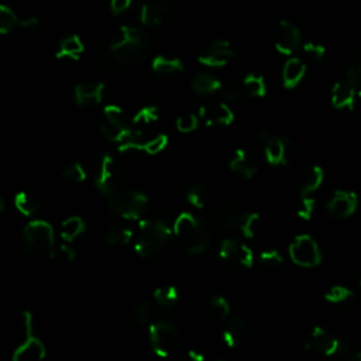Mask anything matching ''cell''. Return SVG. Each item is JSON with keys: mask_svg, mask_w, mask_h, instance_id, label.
Listing matches in <instances>:
<instances>
[{"mask_svg": "<svg viewBox=\"0 0 361 361\" xmlns=\"http://www.w3.org/2000/svg\"><path fill=\"white\" fill-rule=\"evenodd\" d=\"M150 49L148 37L133 25H121L110 41V53L123 65L141 64Z\"/></svg>", "mask_w": 361, "mask_h": 361, "instance_id": "6da1fadb", "label": "cell"}, {"mask_svg": "<svg viewBox=\"0 0 361 361\" xmlns=\"http://www.w3.org/2000/svg\"><path fill=\"white\" fill-rule=\"evenodd\" d=\"M174 236L180 248L188 254L196 255L208 250L211 243V227L203 218L184 212L174 223Z\"/></svg>", "mask_w": 361, "mask_h": 361, "instance_id": "7a4b0ae2", "label": "cell"}, {"mask_svg": "<svg viewBox=\"0 0 361 361\" xmlns=\"http://www.w3.org/2000/svg\"><path fill=\"white\" fill-rule=\"evenodd\" d=\"M172 230L161 220H145L140 226L139 237L135 244L136 253L143 259L160 255L168 246Z\"/></svg>", "mask_w": 361, "mask_h": 361, "instance_id": "3957f363", "label": "cell"}, {"mask_svg": "<svg viewBox=\"0 0 361 361\" xmlns=\"http://www.w3.org/2000/svg\"><path fill=\"white\" fill-rule=\"evenodd\" d=\"M21 243L29 255H49L54 259L56 239L54 229L48 222L33 220L23 230Z\"/></svg>", "mask_w": 361, "mask_h": 361, "instance_id": "277c9868", "label": "cell"}, {"mask_svg": "<svg viewBox=\"0 0 361 361\" xmlns=\"http://www.w3.org/2000/svg\"><path fill=\"white\" fill-rule=\"evenodd\" d=\"M108 199L110 212L126 220L141 218L148 208V196L137 191H117Z\"/></svg>", "mask_w": 361, "mask_h": 361, "instance_id": "5b68a950", "label": "cell"}, {"mask_svg": "<svg viewBox=\"0 0 361 361\" xmlns=\"http://www.w3.org/2000/svg\"><path fill=\"white\" fill-rule=\"evenodd\" d=\"M100 133L112 143H124L132 136L135 128L127 124L126 116L119 106L108 105L103 109L102 119L99 120Z\"/></svg>", "mask_w": 361, "mask_h": 361, "instance_id": "8992f818", "label": "cell"}, {"mask_svg": "<svg viewBox=\"0 0 361 361\" xmlns=\"http://www.w3.org/2000/svg\"><path fill=\"white\" fill-rule=\"evenodd\" d=\"M150 343L157 356L170 357L180 343V333L170 321H159L150 326Z\"/></svg>", "mask_w": 361, "mask_h": 361, "instance_id": "52a82bcc", "label": "cell"}, {"mask_svg": "<svg viewBox=\"0 0 361 361\" xmlns=\"http://www.w3.org/2000/svg\"><path fill=\"white\" fill-rule=\"evenodd\" d=\"M95 172V185L100 194L110 196L119 191L121 171L117 161L112 156H109V154L100 156L97 159Z\"/></svg>", "mask_w": 361, "mask_h": 361, "instance_id": "ba28073f", "label": "cell"}, {"mask_svg": "<svg viewBox=\"0 0 361 361\" xmlns=\"http://www.w3.org/2000/svg\"><path fill=\"white\" fill-rule=\"evenodd\" d=\"M290 257L296 266L303 268H314L322 263L319 244L309 235H301L291 243Z\"/></svg>", "mask_w": 361, "mask_h": 361, "instance_id": "9c48e42d", "label": "cell"}, {"mask_svg": "<svg viewBox=\"0 0 361 361\" xmlns=\"http://www.w3.org/2000/svg\"><path fill=\"white\" fill-rule=\"evenodd\" d=\"M236 57V51L233 45L227 40H213L203 45L199 51L198 61L199 64L209 68H222L226 67L231 60Z\"/></svg>", "mask_w": 361, "mask_h": 361, "instance_id": "30bf717a", "label": "cell"}, {"mask_svg": "<svg viewBox=\"0 0 361 361\" xmlns=\"http://www.w3.org/2000/svg\"><path fill=\"white\" fill-rule=\"evenodd\" d=\"M274 47L282 56H292L302 43V34L298 25L290 20H281L272 33Z\"/></svg>", "mask_w": 361, "mask_h": 361, "instance_id": "8fae6325", "label": "cell"}, {"mask_svg": "<svg viewBox=\"0 0 361 361\" xmlns=\"http://www.w3.org/2000/svg\"><path fill=\"white\" fill-rule=\"evenodd\" d=\"M305 349L321 356H336L342 354L346 346H343V343L338 338H334L331 333L316 326L307 334Z\"/></svg>", "mask_w": 361, "mask_h": 361, "instance_id": "7c38bea8", "label": "cell"}, {"mask_svg": "<svg viewBox=\"0 0 361 361\" xmlns=\"http://www.w3.org/2000/svg\"><path fill=\"white\" fill-rule=\"evenodd\" d=\"M219 257L235 268H251L254 263L253 251L236 239H226L219 248Z\"/></svg>", "mask_w": 361, "mask_h": 361, "instance_id": "4fadbf2b", "label": "cell"}, {"mask_svg": "<svg viewBox=\"0 0 361 361\" xmlns=\"http://www.w3.org/2000/svg\"><path fill=\"white\" fill-rule=\"evenodd\" d=\"M137 20L144 27H159L170 14V5L167 0H139Z\"/></svg>", "mask_w": 361, "mask_h": 361, "instance_id": "5bb4252c", "label": "cell"}, {"mask_svg": "<svg viewBox=\"0 0 361 361\" xmlns=\"http://www.w3.org/2000/svg\"><path fill=\"white\" fill-rule=\"evenodd\" d=\"M264 154L268 164L275 167L287 165L295 156V147L288 137H271L270 141L264 145Z\"/></svg>", "mask_w": 361, "mask_h": 361, "instance_id": "9a60e30c", "label": "cell"}, {"mask_svg": "<svg viewBox=\"0 0 361 361\" xmlns=\"http://www.w3.org/2000/svg\"><path fill=\"white\" fill-rule=\"evenodd\" d=\"M199 119L208 127H224L235 121V113L229 103H209L199 110Z\"/></svg>", "mask_w": 361, "mask_h": 361, "instance_id": "2e32d148", "label": "cell"}, {"mask_svg": "<svg viewBox=\"0 0 361 361\" xmlns=\"http://www.w3.org/2000/svg\"><path fill=\"white\" fill-rule=\"evenodd\" d=\"M358 206V196L350 191H336L327 203V211L336 219L350 218Z\"/></svg>", "mask_w": 361, "mask_h": 361, "instance_id": "e0dca14e", "label": "cell"}, {"mask_svg": "<svg viewBox=\"0 0 361 361\" xmlns=\"http://www.w3.org/2000/svg\"><path fill=\"white\" fill-rule=\"evenodd\" d=\"M229 168L233 171L235 174L240 175L242 178L250 179L257 172H259L260 165H259V160L255 159V156L250 150L239 148V150L235 151L233 157L230 159Z\"/></svg>", "mask_w": 361, "mask_h": 361, "instance_id": "ac0fdd59", "label": "cell"}, {"mask_svg": "<svg viewBox=\"0 0 361 361\" xmlns=\"http://www.w3.org/2000/svg\"><path fill=\"white\" fill-rule=\"evenodd\" d=\"M103 89H105V85L99 81H85L78 84L73 89V97L76 105L82 108L99 105L103 97Z\"/></svg>", "mask_w": 361, "mask_h": 361, "instance_id": "d6986e66", "label": "cell"}, {"mask_svg": "<svg viewBox=\"0 0 361 361\" xmlns=\"http://www.w3.org/2000/svg\"><path fill=\"white\" fill-rule=\"evenodd\" d=\"M248 326L246 322L237 316L230 318L223 329V340L230 349H240L248 342Z\"/></svg>", "mask_w": 361, "mask_h": 361, "instance_id": "ffe728a7", "label": "cell"}, {"mask_svg": "<svg viewBox=\"0 0 361 361\" xmlns=\"http://www.w3.org/2000/svg\"><path fill=\"white\" fill-rule=\"evenodd\" d=\"M325 172L321 167L314 165L309 168H303L296 175L295 185L301 196H309L312 192L318 191L323 184Z\"/></svg>", "mask_w": 361, "mask_h": 361, "instance_id": "44dd1931", "label": "cell"}, {"mask_svg": "<svg viewBox=\"0 0 361 361\" xmlns=\"http://www.w3.org/2000/svg\"><path fill=\"white\" fill-rule=\"evenodd\" d=\"M24 342L14 350L13 361H40L45 357V346L44 343L34 338L33 334L24 336Z\"/></svg>", "mask_w": 361, "mask_h": 361, "instance_id": "7402d4cb", "label": "cell"}, {"mask_svg": "<svg viewBox=\"0 0 361 361\" xmlns=\"http://www.w3.org/2000/svg\"><path fill=\"white\" fill-rule=\"evenodd\" d=\"M357 91L345 78L334 84L331 89V105L334 109H354Z\"/></svg>", "mask_w": 361, "mask_h": 361, "instance_id": "603a6c76", "label": "cell"}, {"mask_svg": "<svg viewBox=\"0 0 361 361\" xmlns=\"http://www.w3.org/2000/svg\"><path fill=\"white\" fill-rule=\"evenodd\" d=\"M216 215H218L219 223L226 230L236 231V230H240V224H242V220L246 212H243L239 206L233 203L224 202V203H220L216 208Z\"/></svg>", "mask_w": 361, "mask_h": 361, "instance_id": "cb8c5ba5", "label": "cell"}, {"mask_svg": "<svg viewBox=\"0 0 361 361\" xmlns=\"http://www.w3.org/2000/svg\"><path fill=\"white\" fill-rule=\"evenodd\" d=\"M151 69L157 76L171 80V78H176L178 75L184 72V64L179 58L175 57L159 56L152 60Z\"/></svg>", "mask_w": 361, "mask_h": 361, "instance_id": "d4e9b609", "label": "cell"}, {"mask_svg": "<svg viewBox=\"0 0 361 361\" xmlns=\"http://www.w3.org/2000/svg\"><path fill=\"white\" fill-rule=\"evenodd\" d=\"M306 73V65L299 58H290L282 69V84L287 89L296 88Z\"/></svg>", "mask_w": 361, "mask_h": 361, "instance_id": "484cf974", "label": "cell"}, {"mask_svg": "<svg viewBox=\"0 0 361 361\" xmlns=\"http://www.w3.org/2000/svg\"><path fill=\"white\" fill-rule=\"evenodd\" d=\"M84 51H85V44L81 40V37L76 36V34H71V36L65 37L64 40H61V43L58 44L56 57L58 60L76 61V60L81 58V56L84 54Z\"/></svg>", "mask_w": 361, "mask_h": 361, "instance_id": "4316f807", "label": "cell"}, {"mask_svg": "<svg viewBox=\"0 0 361 361\" xmlns=\"http://www.w3.org/2000/svg\"><path fill=\"white\" fill-rule=\"evenodd\" d=\"M133 239V230L124 223H115L110 224L106 231L103 240L108 246H126L127 243H130Z\"/></svg>", "mask_w": 361, "mask_h": 361, "instance_id": "83f0119b", "label": "cell"}, {"mask_svg": "<svg viewBox=\"0 0 361 361\" xmlns=\"http://www.w3.org/2000/svg\"><path fill=\"white\" fill-rule=\"evenodd\" d=\"M192 91L199 96H209L222 89V82L209 73H198L191 82Z\"/></svg>", "mask_w": 361, "mask_h": 361, "instance_id": "f1b7e54d", "label": "cell"}, {"mask_svg": "<svg viewBox=\"0 0 361 361\" xmlns=\"http://www.w3.org/2000/svg\"><path fill=\"white\" fill-rule=\"evenodd\" d=\"M14 206L16 209L24 215V216H32L38 212L40 209V200L36 195L29 192H19L14 196Z\"/></svg>", "mask_w": 361, "mask_h": 361, "instance_id": "f546056e", "label": "cell"}, {"mask_svg": "<svg viewBox=\"0 0 361 361\" xmlns=\"http://www.w3.org/2000/svg\"><path fill=\"white\" fill-rule=\"evenodd\" d=\"M85 229H86L85 222L81 218L78 216L68 218L61 224V237L68 243L73 242L76 237H80L84 233Z\"/></svg>", "mask_w": 361, "mask_h": 361, "instance_id": "4dcf8cb0", "label": "cell"}, {"mask_svg": "<svg viewBox=\"0 0 361 361\" xmlns=\"http://www.w3.org/2000/svg\"><path fill=\"white\" fill-rule=\"evenodd\" d=\"M188 202L196 209H203L211 200V191L205 184H195L187 192Z\"/></svg>", "mask_w": 361, "mask_h": 361, "instance_id": "1f68e13d", "label": "cell"}, {"mask_svg": "<svg viewBox=\"0 0 361 361\" xmlns=\"http://www.w3.org/2000/svg\"><path fill=\"white\" fill-rule=\"evenodd\" d=\"M154 299H156V302L160 307L172 309L179 302V292L172 286L160 287L154 291Z\"/></svg>", "mask_w": 361, "mask_h": 361, "instance_id": "d6a6232c", "label": "cell"}, {"mask_svg": "<svg viewBox=\"0 0 361 361\" xmlns=\"http://www.w3.org/2000/svg\"><path fill=\"white\" fill-rule=\"evenodd\" d=\"M261 229H263V222L259 213H246L243 216L240 231L244 237L247 239L257 237L261 233Z\"/></svg>", "mask_w": 361, "mask_h": 361, "instance_id": "836d02e7", "label": "cell"}, {"mask_svg": "<svg viewBox=\"0 0 361 361\" xmlns=\"http://www.w3.org/2000/svg\"><path fill=\"white\" fill-rule=\"evenodd\" d=\"M243 88L251 97H264L267 93V85L261 75L257 73H248L244 81Z\"/></svg>", "mask_w": 361, "mask_h": 361, "instance_id": "e575fe53", "label": "cell"}, {"mask_svg": "<svg viewBox=\"0 0 361 361\" xmlns=\"http://www.w3.org/2000/svg\"><path fill=\"white\" fill-rule=\"evenodd\" d=\"M19 21L20 17L12 8H9L8 5H0V34H10L19 25Z\"/></svg>", "mask_w": 361, "mask_h": 361, "instance_id": "d590c367", "label": "cell"}, {"mask_svg": "<svg viewBox=\"0 0 361 361\" xmlns=\"http://www.w3.org/2000/svg\"><path fill=\"white\" fill-rule=\"evenodd\" d=\"M354 298V292L346 287H340V286H336L330 288L326 294H325V299L329 302V303H333V305H345V303H349L351 302Z\"/></svg>", "mask_w": 361, "mask_h": 361, "instance_id": "8d00e7d4", "label": "cell"}, {"mask_svg": "<svg viewBox=\"0 0 361 361\" xmlns=\"http://www.w3.org/2000/svg\"><path fill=\"white\" fill-rule=\"evenodd\" d=\"M133 316L139 325H150L156 318V307L150 302H141L133 309Z\"/></svg>", "mask_w": 361, "mask_h": 361, "instance_id": "74e56055", "label": "cell"}, {"mask_svg": "<svg viewBox=\"0 0 361 361\" xmlns=\"http://www.w3.org/2000/svg\"><path fill=\"white\" fill-rule=\"evenodd\" d=\"M160 117V110L157 106L154 105H148V106H144L141 108L136 116L133 117V124L136 126H148L154 121H157Z\"/></svg>", "mask_w": 361, "mask_h": 361, "instance_id": "f35d334b", "label": "cell"}, {"mask_svg": "<svg viewBox=\"0 0 361 361\" xmlns=\"http://www.w3.org/2000/svg\"><path fill=\"white\" fill-rule=\"evenodd\" d=\"M209 312L218 319H227L230 315V305L222 295H216L209 301Z\"/></svg>", "mask_w": 361, "mask_h": 361, "instance_id": "ab89813d", "label": "cell"}, {"mask_svg": "<svg viewBox=\"0 0 361 361\" xmlns=\"http://www.w3.org/2000/svg\"><path fill=\"white\" fill-rule=\"evenodd\" d=\"M61 175L65 180H68V183H72V184H81L86 179V171L82 167V164H80V163H73L72 165L65 168Z\"/></svg>", "mask_w": 361, "mask_h": 361, "instance_id": "60d3db41", "label": "cell"}, {"mask_svg": "<svg viewBox=\"0 0 361 361\" xmlns=\"http://www.w3.org/2000/svg\"><path fill=\"white\" fill-rule=\"evenodd\" d=\"M302 51H303V54L305 57L309 60V61H312V62H318L321 61L325 54H326V48L319 44V43H314V41H307L302 45Z\"/></svg>", "mask_w": 361, "mask_h": 361, "instance_id": "b9f144b4", "label": "cell"}, {"mask_svg": "<svg viewBox=\"0 0 361 361\" xmlns=\"http://www.w3.org/2000/svg\"><path fill=\"white\" fill-rule=\"evenodd\" d=\"M198 126H199V117L192 113L184 115L176 119V128L180 133H185V135L192 133L196 130Z\"/></svg>", "mask_w": 361, "mask_h": 361, "instance_id": "7bdbcfd3", "label": "cell"}, {"mask_svg": "<svg viewBox=\"0 0 361 361\" xmlns=\"http://www.w3.org/2000/svg\"><path fill=\"white\" fill-rule=\"evenodd\" d=\"M259 260L267 267H278L283 263V255L277 248H268L259 254Z\"/></svg>", "mask_w": 361, "mask_h": 361, "instance_id": "ee69618b", "label": "cell"}, {"mask_svg": "<svg viewBox=\"0 0 361 361\" xmlns=\"http://www.w3.org/2000/svg\"><path fill=\"white\" fill-rule=\"evenodd\" d=\"M168 144V137L165 135H156L147 140L144 152L151 154V156H156V154L161 152Z\"/></svg>", "mask_w": 361, "mask_h": 361, "instance_id": "f6af8a7d", "label": "cell"}, {"mask_svg": "<svg viewBox=\"0 0 361 361\" xmlns=\"http://www.w3.org/2000/svg\"><path fill=\"white\" fill-rule=\"evenodd\" d=\"M315 208H316V202H315L314 198L302 196V200H301V203L298 205V208H296V213L303 220H311V218L314 216Z\"/></svg>", "mask_w": 361, "mask_h": 361, "instance_id": "bcb514c9", "label": "cell"}, {"mask_svg": "<svg viewBox=\"0 0 361 361\" xmlns=\"http://www.w3.org/2000/svg\"><path fill=\"white\" fill-rule=\"evenodd\" d=\"M346 80L357 91V93L361 96V62H356L349 68V71L346 73Z\"/></svg>", "mask_w": 361, "mask_h": 361, "instance_id": "7dc6e473", "label": "cell"}, {"mask_svg": "<svg viewBox=\"0 0 361 361\" xmlns=\"http://www.w3.org/2000/svg\"><path fill=\"white\" fill-rule=\"evenodd\" d=\"M220 91H222V97L226 103H236L242 99V95H243V91L236 85L222 86Z\"/></svg>", "mask_w": 361, "mask_h": 361, "instance_id": "c3c4849f", "label": "cell"}, {"mask_svg": "<svg viewBox=\"0 0 361 361\" xmlns=\"http://www.w3.org/2000/svg\"><path fill=\"white\" fill-rule=\"evenodd\" d=\"M132 3H133V0H110V3H109L110 13L113 16H120L121 13L130 9Z\"/></svg>", "mask_w": 361, "mask_h": 361, "instance_id": "681fc988", "label": "cell"}, {"mask_svg": "<svg viewBox=\"0 0 361 361\" xmlns=\"http://www.w3.org/2000/svg\"><path fill=\"white\" fill-rule=\"evenodd\" d=\"M54 257H57V259L62 260L64 263H72L75 260V250L69 246H61L58 250H56V254Z\"/></svg>", "mask_w": 361, "mask_h": 361, "instance_id": "f907efd6", "label": "cell"}, {"mask_svg": "<svg viewBox=\"0 0 361 361\" xmlns=\"http://www.w3.org/2000/svg\"><path fill=\"white\" fill-rule=\"evenodd\" d=\"M19 25L21 27V30L24 32H34L40 27V20L36 16H29V17H24L20 19Z\"/></svg>", "mask_w": 361, "mask_h": 361, "instance_id": "816d5d0a", "label": "cell"}, {"mask_svg": "<svg viewBox=\"0 0 361 361\" xmlns=\"http://www.w3.org/2000/svg\"><path fill=\"white\" fill-rule=\"evenodd\" d=\"M271 137H272V136H271L267 130H264V128H261V130H259V132L255 133V141H257V143H261V144H264V145L270 141Z\"/></svg>", "mask_w": 361, "mask_h": 361, "instance_id": "f5cc1de1", "label": "cell"}, {"mask_svg": "<svg viewBox=\"0 0 361 361\" xmlns=\"http://www.w3.org/2000/svg\"><path fill=\"white\" fill-rule=\"evenodd\" d=\"M188 357L192 360V361H205V356L196 350H191L188 353Z\"/></svg>", "mask_w": 361, "mask_h": 361, "instance_id": "db71d44e", "label": "cell"}, {"mask_svg": "<svg viewBox=\"0 0 361 361\" xmlns=\"http://www.w3.org/2000/svg\"><path fill=\"white\" fill-rule=\"evenodd\" d=\"M353 360H358V361H361V350L353 354Z\"/></svg>", "mask_w": 361, "mask_h": 361, "instance_id": "11a10c76", "label": "cell"}, {"mask_svg": "<svg viewBox=\"0 0 361 361\" xmlns=\"http://www.w3.org/2000/svg\"><path fill=\"white\" fill-rule=\"evenodd\" d=\"M360 286H361V282H360Z\"/></svg>", "mask_w": 361, "mask_h": 361, "instance_id": "9f6ffc18", "label": "cell"}]
</instances>
